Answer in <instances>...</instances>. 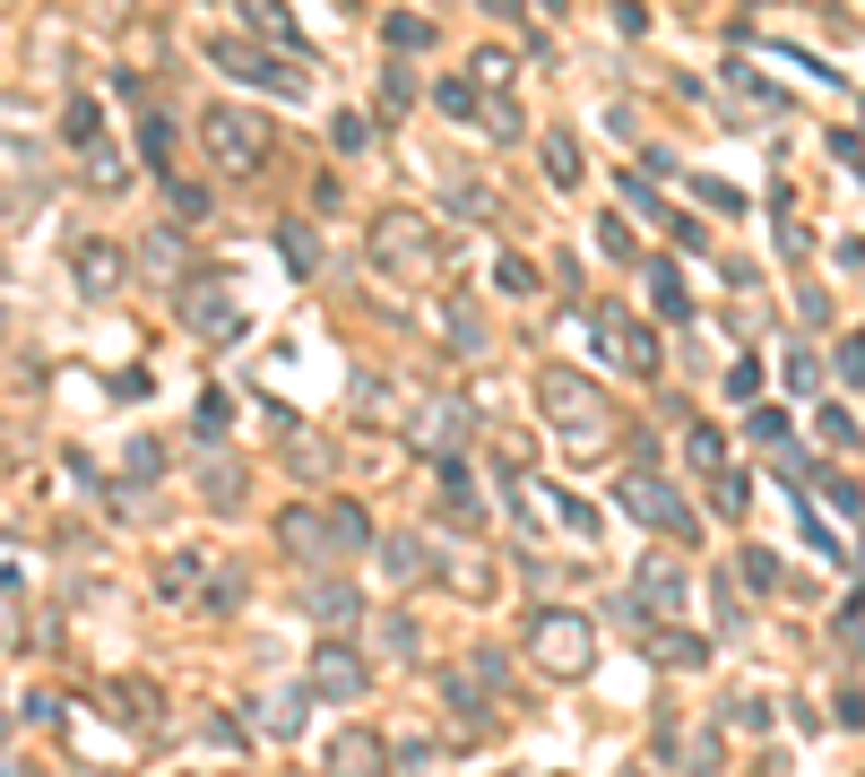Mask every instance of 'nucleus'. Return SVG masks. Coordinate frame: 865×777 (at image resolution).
<instances>
[{
  "instance_id": "f257e3e1",
  "label": "nucleus",
  "mask_w": 865,
  "mask_h": 777,
  "mask_svg": "<svg viewBox=\"0 0 865 777\" xmlns=\"http://www.w3.org/2000/svg\"><path fill=\"white\" fill-rule=\"evenodd\" d=\"M286 545H303V554H356V545H372V527H364L356 501H338V510H295V519H286Z\"/></svg>"
},
{
  "instance_id": "f03ea898",
  "label": "nucleus",
  "mask_w": 865,
  "mask_h": 777,
  "mask_svg": "<svg viewBox=\"0 0 865 777\" xmlns=\"http://www.w3.org/2000/svg\"><path fill=\"white\" fill-rule=\"evenodd\" d=\"M372 259H389L398 277H433V224L424 217H381L372 224Z\"/></svg>"
},
{
  "instance_id": "7ed1b4c3",
  "label": "nucleus",
  "mask_w": 865,
  "mask_h": 777,
  "mask_svg": "<svg viewBox=\"0 0 865 777\" xmlns=\"http://www.w3.org/2000/svg\"><path fill=\"white\" fill-rule=\"evenodd\" d=\"M528 648H537V666H545V673H580V666H589V622L545 614V622H528Z\"/></svg>"
},
{
  "instance_id": "20e7f679",
  "label": "nucleus",
  "mask_w": 865,
  "mask_h": 777,
  "mask_svg": "<svg viewBox=\"0 0 865 777\" xmlns=\"http://www.w3.org/2000/svg\"><path fill=\"white\" fill-rule=\"evenodd\" d=\"M537 389H545V406H554V424H572V433L589 424V433H598V389H580L572 372H545Z\"/></svg>"
},
{
  "instance_id": "39448f33",
  "label": "nucleus",
  "mask_w": 865,
  "mask_h": 777,
  "mask_svg": "<svg viewBox=\"0 0 865 777\" xmlns=\"http://www.w3.org/2000/svg\"><path fill=\"white\" fill-rule=\"evenodd\" d=\"M208 138H217V156H226V165H260V156H268V138H260V121H251V112H217V121H208Z\"/></svg>"
},
{
  "instance_id": "423d86ee",
  "label": "nucleus",
  "mask_w": 865,
  "mask_h": 777,
  "mask_svg": "<svg viewBox=\"0 0 865 777\" xmlns=\"http://www.w3.org/2000/svg\"><path fill=\"white\" fill-rule=\"evenodd\" d=\"M312 691L356 700V691H364V657H356V648H321V657H312Z\"/></svg>"
},
{
  "instance_id": "0eeeda50",
  "label": "nucleus",
  "mask_w": 865,
  "mask_h": 777,
  "mask_svg": "<svg viewBox=\"0 0 865 777\" xmlns=\"http://www.w3.org/2000/svg\"><path fill=\"white\" fill-rule=\"evenodd\" d=\"M632 510H640L649 527H666V536H693V519H684V501H675L666 484H632Z\"/></svg>"
},
{
  "instance_id": "6e6552de",
  "label": "nucleus",
  "mask_w": 865,
  "mask_h": 777,
  "mask_svg": "<svg viewBox=\"0 0 865 777\" xmlns=\"http://www.w3.org/2000/svg\"><path fill=\"white\" fill-rule=\"evenodd\" d=\"M329 777H381V761H372L364 734H338V743H329Z\"/></svg>"
},
{
  "instance_id": "1a4fd4ad",
  "label": "nucleus",
  "mask_w": 865,
  "mask_h": 777,
  "mask_svg": "<svg viewBox=\"0 0 865 777\" xmlns=\"http://www.w3.org/2000/svg\"><path fill=\"white\" fill-rule=\"evenodd\" d=\"M640 596H649V605H675L684 579H675V570H640Z\"/></svg>"
},
{
  "instance_id": "9d476101",
  "label": "nucleus",
  "mask_w": 865,
  "mask_h": 777,
  "mask_svg": "<svg viewBox=\"0 0 865 777\" xmlns=\"http://www.w3.org/2000/svg\"><path fill=\"white\" fill-rule=\"evenodd\" d=\"M684 449H693V466L719 484V433H684Z\"/></svg>"
},
{
  "instance_id": "9b49d317",
  "label": "nucleus",
  "mask_w": 865,
  "mask_h": 777,
  "mask_svg": "<svg viewBox=\"0 0 865 777\" xmlns=\"http://www.w3.org/2000/svg\"><path fill=\"white\" fill-rule=\"evenodd\" d=\"M545 165H554L563 182H580V147H572V138H545Z\"/></svg>"
},
{
  "instance_id": "f8f14e48",
  "label": "nucleus",
  "mask_w": 865,
  "mask_h": 777,
  "mask_svg": "<svg viewBox=\"0 0 865 777\" xmlns=\"http://www.w3.org/2000/svg\"><path fill=\"white\" fill-rule=\"evenodd\" d=\"M840 363H849V372H865V337H857V345H849V354H840Z\"/></svg>"
}]
</instances>
